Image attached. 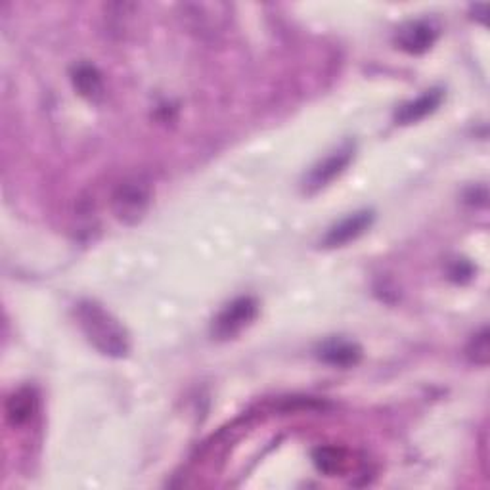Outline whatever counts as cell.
<instances>
[{"mask_svg": "<svg viewBox=\"0 0 490 490\" xmlns=\"http://www.w3.org/2000/svg\"><path fill=\"white\" fill-rule=\"evenodd\" d=\"M79 326L97 349L112 358H123L128 353V336L125 328L94 301H82L77 307Z\"/></svg>", "mask_w": 490, "mask_h": 490, "instance_id": "obj_1", "label": "cell"}, {"mask_svg": "<svg viewBox=\"0 0 490 490\" xmlns=\"http://www.w3.org/2000/svg\"><path fill=\"white\" fill-rule=\"evenodd\" d=\"M150 199H152L150 183H146L144 178L140 176L125 178V181L115 188V192L112 196L115 217L127 224L138 222L142 217H144V213L150 206Z\"/></svg>", "mask_w": 490, "mask_h": 490, "instance_id": "obj_2", "label": "cell"}, {"mask_svg": "<svg viewBox=\"0 0 490 490\" xmlns=\"http://www.w3.org/2000/svg\"><path fill=\"white\" fill-rule=\"evenodd\" d=\"M259 313V305L253 297H240L226 305L221 315L214 318L213 324V336L219 339H232L237 333H242L251 322L255 320Z\"/></svg>", "mask_w": 490, "mask_h": 490, "instance_id": "obj_3", "label": "cell"}, {"mask_svg": "<svg viewBox=\"0 0 490 490\" xmlns=\"http://www.w3.org/2000/svg\"><path fill=\"white\" fill-rule=\"evenodd\" d=\"M439 29L433 21L417 19L406 23L397 35V44L408 54H424L435 44Z\"/></svg>", "mask_w": 490, "mask_h": 490, "instance_id": "obj_4", "label": "cell"}, {"mask_svg": "<svg viewBox=\"0 0 490 490\" xmlns=\"http://www.w3.org/2000/svg\"><path fill=\"white\" fill-rule=\"evenodd\" d=\"M372 222H374L372 211L354 213V214H351V217H346L333 226V229L326 234L324 242L322 244H324V247H341L345 244L356 240L358 236H362Z\"/></svg>", "mask_w": 490, "mask_h": 490, "instance_id": "obj_5", "label": "cell"}, {"mask_svg": "<svg viewBox=\"0 0 490 490\" xmlns=\"http://www.w3.org/2000/svg\"><path fill=\"white\" fill-rule=\"evenodd\" d=\"M353 159V148L345 146L338 150L336 153H331L330 158H326L322 163H318L310 175L307 176V188H322L328 183H331L333 178L341 175L345 171V167L351 163Z\"/></svg>", "mask_w": 490, "mask_h": 490, "instance_id": "obj_6", "label": "cell"}, {"mask_svg": "<svg viewBox=\"0 0 490 490\" xmlns=\"http://www.w3.org/2000/svg\"><path fill=\"white\" fill-rule=\"evenodd\" d=\"M362 351L361 346L353 341H345V339H330L328 343L322 345L320 349V361L331 364V366H339V368H349L354 366L358 361H361Z\"/></svg>", "mask_w": 490, "mask_h": 490, "instance_id": "obj_7", "label": "cell"}, {"mask_svg": "<svg viewBox=\"0 0 490 490\" xmlns=\"http://www.w3.org/2000/svg\"><path fill=\"white\" fill-rule=\"evenodd\" d=\"M442 102V92L439 89L435 90H427L425 94H422L420 98H416L412 102H406L399 107L397 112V121L401 125H410L416 121H422L424 117H427L429 113H433L437 107Z\"/></svg>", "mask_w": 490, "mask_h": 490, "instance_id": "obj_8", "label": "cell"}, {"mask_svg": "<svg viewBox=\"0 0 490 490\" xmlns=\"http://www.w3.org/2000/svg\"><path fill=\"white\" fill-rule=\"evenodd\" d=\"M35 412H37V394L29 387L16 391L6 402V417L14 427L26 425Z\"/></svg>", "mask_w": 490, "mask_h": 490, "instance_id": "obj_9", "label": "cell"}, {"mask_svg": "<svg viewBox=\"0 0 490 490\" xmlns=\"http://www.w3.org/2000/svg\"><path fill=\"white\" fill-rule=\"evenodd\" d=\"M74 85L89 100H98L104 94V82L98 69L89 64H81L74 69Z\"/></svg>", "mask_w": 490, "mask_h": 490, "instance_id": "obj_10", "label": "cell"}, {"mask_svg": "<svg viewBox=\"0 0 490 490\" xmlns=\"http://www.w3.org/2000/svg\"><path fill=\"white\" fill-rule=\"evenodd\" d=\"M315 463L316 468L326 475H338L343 473L346 468V454L343 448L338 447H320L315 450Z\"/></svg>", "mask_w": 490, "mask_h": 490, "instance_id": "obj_11", "label": "cell"}, {"mask_svg": "<svg viewBox=\"0 0 490 490\" xmlns=\"http://www.w3.org/2000/svg\"><path fill=\"white\" fill-rule=\"evenodd\" d=\"M468 358L477 364V366H486L488 358H490V338H488V330L483 328L479 333H475L471 341L468 343Z\"/></svg>", "mask_w": 490, "mask_h": 490, "instance_id": "obj_12", "label": "cell"}]
</instances>
